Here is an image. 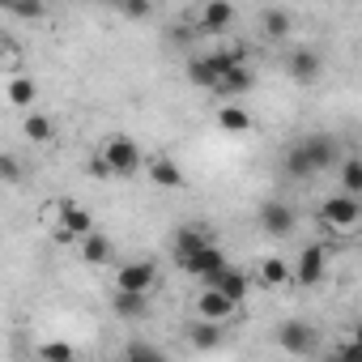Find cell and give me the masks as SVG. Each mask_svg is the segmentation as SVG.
Masks as SVG:
<instances>
[{"label": "cell", "mask_w": 362, "mask_h": 362, "mask_svg": "<svg viewBox=\"0 0 362 362\" xmlns=\"http://www.w3.org/2000/svg\"><path fill=\"white\" fill-rule=\"evenodd\" d=\"M332 166H341V149L328 132H311L298 145H290V153H286V175L290 179H311V175L332 170Z\"/></svg>", "instance_id": "6da1fadb"}, {"label": "cell", "mask_w": 362, "mask_h": 362, "mask_svg": "<svg viewBox=\"0 0 362 362\" xmlns=\"http://www.w3.org/2000/svg\"><path fill=\"white\" fill-rule=\"evenodd\" d=\"M235 64H247V52H243V47H218V52H205V56H197V60L188 64V81L201 86L205 94H218L222 77H226Z\"/></svg>", "instance_id": "7a4b0ae2"}, {"label": "cell", "mask_w": 362, "mask_h": 362, "mask_svg": "<svg viewBox=\"0 0 362 362\" xmlns=\"http://www.w3.org/2000/svg\"><path fill=\"white\" fill-rule=\"evenodd\" d=\"M273 341H277V349H286L290 358H311V354L320 349V328H315L311 320L294 315V320H281V324H277Z\"/></svg>", "instance_id": "3957f363"}, {"label": "cell", "mask_w": 362, "mask_h": 362, "mask_svg": "<svg viewBox=\"0 0 362 362\" xmlns=\"http://www.w3.org/2000/svg\"><path fill=\"white\" fill-rule=\"evenodd\" d=\"M103 162H107L111 175H119V179L145 170V153H141V145H136L132 136H124V132H115V136L103 141Z\"/></svg>", "instance_id": "277c9868"}, {"label": "cell", "mask_w": 362, "mask_h": 362, "mask_svg": "<svg viewBox=\"0 0 362 362\" xmlns=\"http://www.w3.org/2000/svg\"><path fill=\"white\" fill-rule=\"evenodd\" d=\"M320 222H324L332 235H354V230L362 226V205H358V197L332 192V197L320 205Z\"/></svg>", "instance_id": "5b68a950"}, {"label": "cell", "mask_w": 362, "mask_h": 362, "mask_svg": "<svg viewBox=\"0 0 362 362\" xmlns=\"http://www.w3.org/2000/svg\"><path fill=\"white\" fill-rule=\"evenodd\" d=\"M179 269L184 273H192L197 281H205V286H218V277L230 269V260L222 256V247L214 243V247H205V252H197V256H188V260H179Z\"/></svg>", "instance_id": "8992f818"}, {"label": "cell", "mask_w": 362, "mask_h": 362, "mask_svg": "<svg viewBox=\"0 0 362 362\" xmlns=\"http://www.w3.org/2000/svg\"><path fill=\"white\" fill-rule=\"evenodd\" d=\"M90 235H94L90 209H81L77 201H60V230H56V239H60V243H81V239H90Z\"/></svg>", "instance_id": "52a82bcc"}, {"label": "cell", "mask_w": 362, "mask_h": 362, "mask_svg": "<svg viewBox=\"0 0 362 362\" xmlns=\"http://www.w3.org/2000/svg\"><path fill=\"white\" fill-rule=\"evenodd\" d=\"M158 281V264L153 260H128L115 269V290H128V294H149Z\"/></svg>", "instance_id": "ba28073f"}, {"label": "cell", "mask_w": 362, "mask_h": 362, "mask_svg": "<svg viewBox=\"0 0 362 362\" xmlns=\"http://www.w3.org/2000/svg\"><path fill=\"white\" fill-rule=\"evenodd\" d=\"M328 277V252L320 247V243H307L303 252H298V260H294V281L298 286H320Z\"/></svg>", "instance_id": "9c48e42d"}, {"label": "cell", "mask_w": 362, "mask_h": 362, "mask_svg": "<svg viewBox=\"0 0 362 362\" xmlns=\"http://www.w3.org/2000/svg\"><path fill=\"white\" fill-rule=\"evenodd\" d=\"M256 222H260V230L264 235H273V239H286V235H294V209L286 205V201H264L260 205V214H256Z\"/></svg>", "instance_id": "30bf717a"}, {"label": "cell", "mask_w": 362, "mask_h": 362, "mask_svg": "<svg viewBox=\"0 0 362 362\" xmlns=\"http://www.w3.org/2000/svg\"><path fill=\"white\" fill-rule=\"evenodd\" d=\"M239 307L218 290V286H205L201 294H197V320H209V324H222V320H230Z\"/></svg>", "instance_id": "8fae6325"}, {"label": "cell", "mask_w": 362, "mask_h": 362, "mask_svg": "<svg viewBox=\"0 0 362 362\" xmlns=\"http://www.w3.org/2000/svg\"><path fill=\"white\" fill-rule=\"evenodd\" d=\"M214 124H218V132H226V136H247V132H252V111H247L243 103H222L218 115H214Z\"/></svg>", "instance_id": "7c38bea8"}, {"label": "cell", "mask_w": 362, "mask_h": 362, "mask_svg": "<svg viewBox=\"0 0 362 362\" xmlns=\"http://www.w3.org/2000/svg\"><path fill=\"white\" fill-rule=\"evenodd\" d=\"M286 69H290V77H294L298 86H307V81H315V77H320L324 60H320V52H315V47H294V52H290V60H286Z\"/></svg>", "instance_id": "4fadbf2b"}, {"label": "cell", "mask_w": 362, "mask_h": 362, "mask_svg": "<svg viewBox=\"0 0 362 362\" xmlns=\"http://www.w3.org/2000/svg\"><path fill=\"white\" fill-rule=\"evenodd\" d=\"M205 247H214V235H209L205 226H184V230H175V264L188 260V256H197V252H205Z\"/></svg>", "instance_id": "5bb4252c"}, {"label": "cell", "mask_w": 362, "mask_h": 362, "mask_svg": "<svg viewBox=\"0 0 362 362\" xmlns=\"http://www.w3.org/2000/svg\"><path fill=\"white\" fill-rule=\"evenodd\" d=\"M256 86V73L247 69V64H235L226 77H222V86H218V98L222 103H243V94Z\"/></svg>", "instance_id": "9a60e30c"}, {"label": "cell", "mask_w": 362, "mask_h": 362, "mask_svg": "<svg viewBox=\"0 0 362 362\" xmlns=\"http://www.w3.org/2000/svg\"><path fill=\"white\" fill-rule=\"evenodd\" d=\"M256 281H260L264 290H281V286L294 281V264H286L281 256H264V260L256 264Z\"/></svg>", "instance_id": "2e32d148"}, {"label": "cell", "mask_w": 362, "mask_h": 362, "mask_svg": "<svg viewBox=\"0 0 362 362\" xmlns=\"http://www.w3.org/2000/svg\"><path fill=\"white\" fill-rule=\"evenodd\" d=\"M230 26H235V5H226V0H209L201 9V30L205 35H226Z\"/></svg>", "instance_id": "e0dca14e"}, {"label": "cell", "mask_w": 362, "mask_h": 362, "mask_svg": "<svg viewBox=\"0 0 362 362\" xmlns=\"http://www.w3.org/2000/svg\"><path fill=\"white\" fill-rule=\"evenodd\" d=\"M218 290H222V294H226L235 307H243V298L252 294V277H247L243 269H235V264H230V269L218 277Z\"/></svg>", "instance_id": "ac0fdd59"}, {"label": "cell", "mask_w": 362, "mask_h": 362, "mask_svg": "<svg viewBox=\"0 0 362 362\" xmlns=\"http://www.w3.org/2000/svg\"><path fill=\"white\" fill-rule=\"evenodd\" d=\"M145 175L153 179L158 188H184V170H179L175 158H153V162L145 166Z\"/></svg>", "instance_id": "d6986e66"}, {"label": "cell", "mask_w": 362, "mask_h": 362, "mask_svg": "<svg viewBox=\"0 0 362 362\" xmlns=\"http://www.w3.org/2000/svg\"><path fill=\"white\" fill-rule=\"evenodd\" d=\"M77 247H81V260L94 264V269H98V264H111V256H115V247H111V239H107L103 230H94L90 239H81Z\"/></svg>", "instance_id": "ffe728a7"}, {"label": "cell", "mask_w": 362, "mask_h": 362, "mask_svg": "<svg viewBox=\"0 0 362 362\" xmlns=\"http://www.w3.org/2000/svg\"><path fill=\"white\" fill-rule=\"evenodd\" d=\"M111 307H115V315H119V320H145V315H149V294H128V290H115Z\"/></svg>", "instance_id": "44dd1931"}, {"label": "cell", "mask_w": 362, "mask_h": 362, "mask_svg": "<svg viewBox=\"0 0 362 362\" xmlns=\"http://www.w3.org/2000/svg\"><path fill=\"white\" fill-rule=\"evenodd\" d=\"M35 98H39V86H35V77H9V86H5V103L9 107H35Z\"/></svg>", "instance_id": "7402d4cb"}, {"label": "cell", "mask_w": 362, "mask_h": 362, "mask_svg": "<svg viewBox=\"0 0 362 362\" xmlns=\"http://www.w3.org/2000/svg\"><path fill=\"white\" fill-rule=\"evenodd\" d=\"M337 179H341V192L345 197H362V158H341Z\"/></svg>", "instance_id": "603a6c76"}, {"label": "cell", "mask_w": 362, "mask_h": 362, "mask_svg": "<svg viewBox=\"0 0 362 362\" xmlns=\"http://www.w3.org/2000/svg\"><path fill=\"white\" fill-rule=\"evenodd\" d=\"M188 341H192L197 349H218V345H222V324H209V320H197V324L188 328Z\"/></svg>", "instance_id": "cb8c5ba5"}, {"label": "cell", "mask_w": 362, "mask_h": 362, "mask_svg": "<svg viewBox=\"0 0 362 362\" xmlns=\"http://www.w3.org/2000/svg\"><path fill=\"white\" fill-rule=\"evenodd\" d=\"M260 26H264L269 39H286V35L294 30V18H290L286 9H264V13H260Z\"/></svg>", "instance_id": "d4e9b609"}, {"label": "cell", "mask_w": 362, "mask_h": 362, "mask_svg": "<svg viewBox=\"0 0 362 362\" xmlns=\"http://www.w3.org/2000/svg\"><path fill=\"white\" fill-rule=\"evenodd\" d=\"M22 132H26L35 145H47V141L56 136V124H52L43 111H30V115H26V124H22Z\"/></svg>", "instance_id": "484cf974"}, {"label": "cell", "mask_w": 362, "mask_h": 362, "mask_svg": "<svg viewBox=\"0 0 362 362\" xmlns=\"http://www.w3.org/2000/svg\"><path fill=\"white\" fill-rule=\"evenodd\" d=\"M119 362H170V358H166L162 349H153L149 341H128V345H124V358H119Z\"/></svg>", "instance_id": "4316f807"}, {"label": "cell", "mask_w": 362, "mask_h": 362, "mask_svg": "<svg viewBox=\"0 0 362 362\" xmlns=\"http://www.w3.org/2000/svg\"><path fill=\"white\" fill-rule=\"evenodd\" d=\"M73 358H77V349L69 341H43L39 345V362H73Z\"/></svg>", "instance_id": "83f0119b"}, {"label": "cell", "mask_w": 362, "mask_h": 362, "mask_svg": "<svg viewBox=\"0 0 362 362\" xmlns=\"http://www.w3.org/2000/svg\"><path fill=\"white\" fill-rule=\"evenodd\" d=\"M119 13H124L128 22H145V18L153 13V5H149V0H124V5H119Z\"/></svg>", "instance_id": "f1b7e54d"}, {"label": "cell", "mask_w": 362, "mask_h": 362, "mask_svg": "<svg viewBox=\"0 0 362 362\" xmlns=\"http://www.w3.org/2000/svg\"><path fill=\"white\" fill-rule=\"evenodd\" d=\"M332 362H362V345L358 341H341L337 354H332Z\"/></svg>", "instance_id": "f546056e"}, {"label": "cell", "mask_w": 362, "mask_h": 362, "mask_svg": "<svg viewBox=\"0 0 362 362\" xmlns=\"http://www.w3.org/2000/svg\"><path fill=\"white\" fill-rule=\"evenodd\" d=\"M0 175H5V184H18V179H22V166H18V158H13V153L0 158Z\"/></svg>", "instance_id": "4dcf8cb0"}, {"label": "cell", "mask_w": 362, "mask_h": 362, "mask_svg": "<svg viewBox=\"0 0 362 362\" xmlns=\"http://www.w3.org/2000/svg\"><path fill=\"white\" fill-rule=\"evenodd\" d=\"M86 175H94V179H111V166L103 162V153H94V158H90V166H86Z\"/></svg>", "instance_id": "1f68e13d"}, {"label": "cell", "mask_w": 362, "mask_h": 362, "mask_svg": "<svg viewBox=\"0 0 362 362\" xmlns=\"http://www.w3.org/2000/svg\"><path fill=\"white\" fill-rule=\"evenodd\" d=\"M9 13H18V18H43V5H9Z\"/></svg>", "instance_id": "d6a6232c"}, {"label": "cell", "mask_w": 362, "mask_h": 362, "mask_svg": "<svg viewBox=\"0 0 362 362\" xmlns=\"http://www.w3.org/2000/svg\"><path fill=\"white\" fill-rule=\"evenodd\" d=\"M349 341H358V345H362V324H358V328L349 332Z\"/></svg>", "instance_id": "836d02e7"}, {"label": "cell", "mask_w": 362, "mask_h": 362, "mask_svg": "<svg viewBox=\"0 0 362 362\" xmlns=\"http://www.w3.org/2000/svg\"><path fill=\"white\" fill-rule=\"evenodd\" d=\"M73 362H77V358H73Z\"/></svg>", "instance_id": "e575fe53"}]
</instances>
